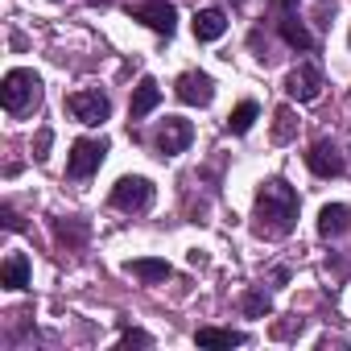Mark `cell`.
<instances>
[{
  "label": "cell",
  "mask_w": 351,
  "mask_h": 351,
  "mask_svg": "<svg viewBox=\"0 0 351 351\" xmlns=\"http://www.w3.org/2000/svg\"><path fill=\"white\" fill-rule=\"evenodd\" d=\"M191 141H195L191 120H182V116H165V124H161V132H157V149H161V157H178V153H186Z\"/></svg>",
  "instance_id": "ba28073f"
},
{
  "label": "cell",
  "mask_w": 351,
  "mask_h": 351,
  "mask_svg": "<svg viewBox=\"0 0 351 351\" xmlns=\"http://www.w3.org/2000/svg\"><path fill=\"white\" fill-rule=\"evenodd\" d=\"M281 38H285L293 50H314V34L302 25L298 13H285V17H281Z\"/></svg>",
  "instance_id": "9a60e30c"
},
{
  "label": "cell",
  "mask_w": 351,
  "mask_h": 351,
  "mask_svg": "<svg viewBox=\"0 0 351 351\" xmlns=\"http://www.w3.org/2000/svg\"><path fill=\"white\" fill-rule=\"evenodd\" d=\"M149 203H153V182L149 178H141V173H128V178H120L116 186H112V207H120V211H149Z\"/></svg>",
  "instance_id": "277c9868"
},
{
  "label": "cell",
  "mask_w": 351,
  "mask_h": 351,
  "mask_svg": "<svg viewBox=\"0 0 351 351\" xmlns=\"http://www.w3.org/2000/svg\"><path fill=\"white\" fill-rule=\"evenodd\" d=\"M285 91H289V99H298V104L318 99V95H322V71H318L314 62H302V66L285 79Z\"/></svg>",
  "instance_id": "9c48e42d"
},
{
  "label": "cell",
  "mask_w": 351,
  "mask_h": 351,
  "mask_svg": "<svg viewBox=\"0 0 351 351\" xmlns=\"http://www.w3.org/2000/svg\"><path fill=\"white\" fill-rule=\"evenodd\" d=\"M124 273H128V277H141V281H169V277H173L169 261H157V256L128 261V265H124Z\"/></svg>",
  "instance_id": "5bb4252c"
},
{
  "label": "cell",
  "mask_w": 351,
  "mask_h": 351,
  "mask_svg": "<svg viewBox=\"0 0 351 351\" xmlns=\"http://www.w3.org/2000/svg\"><path fill=\"white\" fill-rule=\"evenodd\" d=\"M240 306H244V314H248V318H265V314L273 310V302H269V293H265V289H248V293L240 298Z\"/></svg>",
  "instance_id": "d6986e66"
},
{
  "label": "cell",
  "mask_w": 351,
  "mask_h": 351,
  "mask_svg": "<svg viewBox=\"0 0 351 351\" xmlns=\"http://www.w3.org/2000/svg\"><path fill=\"white\" fill-rule=\"evenodd\" d=\"M256 228L269 232V236H289L293 223H298V191L285 182V178H269L261 191H256Z\"/></svg>",
  "instance_id": "6da1fadb"
},
{
  "label": "cell",
  "mask_w": 351,
  "mask_h": 351,
  "mask_svg": "<svg viewBox=\"0 0 351 351\" xmlns=\"http://www.w3.org/2000/svg\"><path fill=\"white\" fill-rule=\"evenodd\" d=\"M173 91H178V99L191 104V108H207V104L215 99V79L203 75V71H186V75H178Z\"/></svg>",
  "instance_id": "52a82bcc"
},
{
  "label": "cell",
  "mask_w": 351,
  "mask_h": 351,
  "mask_svg": "<svg viewBox=\"0 0 351 351\" xmlns=\"http://www.w3.org/2000/svg\"><path fill=\"white\" fill-rule=\"evenodd\" d=\"M128 17H132V21H141V25H149V29H153V34H161V38H169V34H173V25H178V13H173L169 0H141V5H132V9H128Z\"/></svg>",
  "instance_id": "5b68a950"
},
{
  "label": "cell",
  "mask_w": 351,
  "mask_h": 351,
  "mask_svg": "<svg viewBox=\"0 0 351 351\" xmlns=\"http://www.w3.org/2000/svg\"><path fill=\"white\" fill-rule=\"evenodd\" d=\"M157 104H161V87H157V79H149V75H145V79L132 87V104H128V116H132V120H145V116H149Z\"/></svg>",
  "instance_id": "8fae6325"
},
{
  "label": "cell",
  "mask_w": 351,
  "mask_h": 351,
  "mask_svg": "<svg viewBox=\"0 0 351 351\" xmlns=\"http://www.w3.org/2000/svg\"><path fill=\"white\" fill-rule=\"evenodd\" d=\"M54 232H58V240H66V244H83V240H87V228H83L79 219H62Z\"/></svg>",
  "instance_id": "ffe728a7"
},
{
  "label": "cell",
  "mask_w": 351,
  "mask_h": 351,
  "mask_svg": "<svg viewBox=\"0 0 351 351\" xmlns=\"http://www.w3.org/2000/svg\"><path fill=\"white\" fill-rule=\"evenodd\" d=\"M0 219H5V228H9V232H17V228H21V219H17V211H13V207L0 211Z\"/></svg>",
  "instance_id": "cb8c5ba5"
},
{
  "label": "cell",
  "mask_w": 351,
  "mask_h": 351,
  "mask_svg": "<svg viewBox=\"0 0 351 351\" xmlns=\"http://www.w3.org/2000/svg\"><path fill=\"white\" fill-rule=\"evenodd\" d=\"M104 157H108V141L83 136V141H75L71 153H66V173H71V178H91V173L104 165Z\"/></svg>",
  "instance_id": "3957f363"
},
{
  "label": "cell",
  "mask_w": 351,
  "mask_h": 351,
  "mask_svg": "<svg viewBox=\"0 0 351 351\" xmlns=\"http://www.w3.org/2000/svg\"><path fill=\"white\" fill-rule=\"evenodd\" d=\"M228 34V13L223 9H199L195 13V38L199 42H219Z\"/></svg>",
  "instance_id": "7c38bea8"
},
{
  "label": "cell",
  "mask_w": 351,
  "mask_h": 351,
  "mask_svg": "<svg viewBox=\"0 0 351 351\" xmlns=\"http://www.w3.org/2000/svg\"><path fill=\"white\" fill-rule=\"evenodd\" d=\"M273 120H277V124H273V141H289V136H293V112H289V108H277Z\"/></svg>",
  "instance_id": "44dd1931"
},
{
  "label": "cell",
  "mask_w": 351,
  "mask_h": 351,
  "mask_svg": "<svg viewBox=\"0 0 351 351\" xmlns=\"http://www.w3.org/2000/svg\"><path fill=\"white\" fill-rule=\"evenodd\" d=\"M66 108H71V116H75L79 124H87V128H95V124H104V120L112 116V99H108L104 91H75V95L66 99Z\"/></svg>",
  "instance_id": "8992f818"
},
{
  "label": "cell",
  "mask_w": 351,
  "mask_h": 351,
  "mask_svg": "<svg viewBox=\"0 0 351 351\" xmlns=\"http://www.w3.org/2000/svg\"><path fill=\"white\" fill-rule=\"evenodd\" d=\"M38 99H42V79L25 66L9 71L5 83H0V104L9 112H29V108H38Z\"/></svg>",
  "instance_id": "7a4b0ae2"
},
{
  "label": "cell",
  "mask_w": 351,
  "mask_h": 351,
  "mask_svg": "<svg viewBox=\"0 0 351 351\" xmlns=\"http://www.w3.org/2000/svg\"><path fill=\"white\" fill-rule=\"evenodd\" d=\"M50 141H54V132H50V128H42V132H38V141H34V157H38V161H46V157H50Z\"/></svg>",
  "instance_id": "7402d4cb"
},
{
  "label": "cell",
  "mask_w": 351,
  "mask_h": 351,
  "mask_svg": "<svg viewBox=\"0 0 351 351\" xmlns=\"http://www.w3.org/2000/svg\"><path fill=\"white\" fill-rule=\"evenodd\" d=\"M256 116H261V108H256L252 99H244V104H240V108H236V112L228 116V128H232L236 136H244V132H248V128L256 124Z\"/></svg>",
  "instance_id": "ac0fdd59"
},
{
  "label": "cell",
  "mask_w": 351,
  "mask_h": 351,
  "mask_svg": "<svg viewBox=\"0 0 351 351\" xmlns=\"http://www.w3.org/2000/svg\"><path fill=\"white\" fill-rule=\"evenodd\" d=\"M87 5H99V9H108V5H116V0H87Z\"/></svg>",
  "instance_id": "d4e9b609"
},
{
  "label": "cell",
  "mask_w": 351,
  "mask_h": 351,
  "mask_svg": "<svg viewBox=\"0 0 351 351\" xmlns=\"http://www.w3.org/2000/svg\"><path fill=\"white\" fill-rule=\"evenodd\" d=\"M0 285H9V289H25L29 285V261L21 252H13L5 261V269H0Z\"/></svg>",
  "instance_id": "2e32d148"
},
{
  "label": "cell",
  "mask_w": 351,
  "mask_h": 351,
  "mask_svg": "<svg viewBox=\"0 0 351 351\" xmlns=\"http://www.w3.org/2000/svg\"><path fill=\"white\" fill-rule=\"evenodd\" d=\"M277 5H293V0H277Z\"/></svg>",
  "instance_id": "484cf974"
},
{
  "label": "cell",
  "mask_w": 351,
  "mask_h": 351,
  "mask_svg": "<svg viewBox=\"0 0 351 351\" xmlns=\"http://www.w3.org/2000/svg\"><path fill=\"white\" fill-rule=\"evenodd\" d=\"M120 347H153V339L145 330H124L120 335Z\"/></svg>",
  "instance_id": "603a6c76"
},
{
  "label": "cell",
  "mask_w": 351,
  "mask_h": 351,
  "mask_svg": "<svg viewBox=\"0 0 351 351\" xmlns=\"http://www.w3.org/2000/svg\"><path fill=\"white\" fill-rule=\"evenodd\" d=\"M306 165L318 173V178H339V173H343V153L330 141H314L310 153H306Z\"/></svg>",
  "instance_id": "30bf717a"
},
{
  "label": "cell",
  "mask_w": 351,
  "mask_h": 351,
  "mask_svg": "<svg viewBox=\"0 0 351 351\" xmlns=\"http://www.w3.org/2000/svg\"><path fill=\"white\" fill-rule=\"evenodd\" d=\"M195 339H199V347H240L244 343L240 330H223V326H203Z\"/></svg>",
  "instance_id": "e0dca14e"
},
{
  "label": "cell",
  "mask_w": 351,
  "mask_h": 351,
  "mask_svg": "<svg viewBox=\"0 0 351 351\" xmlns=\"http://www.w3.org/2000/svg\"><path fill=\"white\" fill-rule=\"evenodd\" d=\"M347 228H351V207H343V203H326V207L318 211V232H322L326 240L343 236Z\"/></svg>",
  "instance_id": "4fadbf2b"
}]
</instances>
